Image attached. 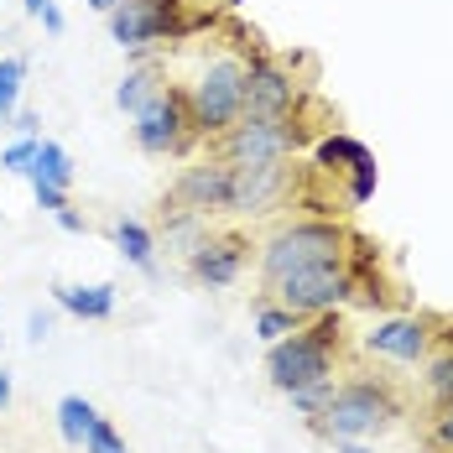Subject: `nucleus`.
<instances>
[{
    "label": "nucleus",
    "instance_id": "obj_1",
    "mask_svg": "<svg viewBox=\"0 0 453 453\" xmlns=\"http://www.w3.org/2000/svg\"><path fill=\"white\" fill-rule=\"evenodd\" d=\"M334 349H339V318L334 313H313L297 334L276 339L266 355V380L276 391H303L318 380H334Z\"/></svg>",
    "mask_w": 453,
    "mask_h": 453
},
{
    "label": "nucleus",
    "instance_id": "obj_2",
    "mask_svg": "<svg viewBox=\"0 0 453 453\" xmlns=\"http://www.w3.org/2000/svg\"><path fill=\"white\" fill-rule=\"evenodd\" d=\"M349 229L328 225V219H303V225L276 229L261 250V281L287 276L297 266H323V261H349Z\"/></svg>",
    "mask_w": 453,
    "mask_h": 453
},
{
    "label": "nucleus",
    "instance_id": "obj_3",
    "mask_svg": "<svg viewBox=\"0 0 453 453\" xmlns=\"http://www.w3.org/2000/svg\"><path fill=\"white\" fill-rule=\"evenodd\" d=\"M182 99H188V115H193V131L219 141L245 115V63L240 58H214Z\"/></svg>",
    "mask_w": 453,
    "mask_h": 453
},
{
    "label": "nucleus",
    "instance_id": "obj_4",
    "mask_svg": "<svg viewBox=\"0 0 453 453\" xmlns=\"http://www.w3.org/2000/svg\"><path fill=\"white\" fill-rule=\"evenodd\" d=\"M396 396L380 386V380H349V386H334L328 407L318 411V433L334 438V443H349V438H370L380 433L391 417H396Z\"/></svg>",
    "mask_w": 453,
    "mask_h": 453
},
{
    "label": "nucleus",
    "instance_id": "obj_5",
    "mask_svg": "<svg viewBox=\"0 0 453 453\" xmlns=\"http://www.w3.org/2000/svg\"><path fill=\"white\" fill-rule=\"evenodd\" d=\"M355 297V266L349 261H323V266H297L287 276H272L266 281V303H281L297 318L313 313H334L339 303Z\"/></svg>",
    "mask_w": 453,
    "mask_h": 453
},
{
    "label": "nucleus",
    "instance_id": "obj_6",
    "mask_svg": "<svg viewBox=\"0 0 453 453\" xmlns=\"http://www.w3.org/2000/svg\"><path fill=\"white\" fill-rule=\"evenodd\" d=\"M203 21L209 16H182V0H120L110 11V37L126 47V52H146L151 42L188 37Z\"/></svg>",
    "mask_w": 453,
    "mask_h": 453
},
{
    "label": "nucleus",
    "instance_id": "obj_7",
    "mask_svg": "<svg viewBox=\"0 0 453 453\" xmlns=\"http://www.w3.org/2000/svg\"><path fill=\"white\" fill-rule=\"evenodd\" d=\"M131 120H136L131 136H136V146L146 151V157H182V151L198 141L182 89H162L157 99H146Z\"/></svg>",
    "mask_w": 453,
    "mask_h": 453
},
{
    "label": "nucleus",
    "instance_id": "obj_8",
    "mask_svg": "<svg viewBox=\"0 0 453 453\" xmlns=\"http://www.w3.org/2000/svg\"><path fill=\"white\" fill-rule=\"evenodd\" d=\"M229 167V188H225V214L256 219L276 209L292 188V167L287 162H225Z\"/></svg>",
    "mask_w": 453,
    "mask_h": 453
},
{
    "label": "nucleus",
    "instance_id": "obj_9",
    "mask_svg": "<svg viewBox=\"0 0 453 453\" xmlns=\"http://www.w3.org/2000/svg\"><path fill=\"white\" fill-rule=\"evenodd\" d=\"M297 151V120H256L240 115L219 136V162H287Z\"/></svg>",
    "mask_w": 453,
    "mask_h": 453
},
{
    "label": "nucleus",
    "instance_id": "obj_10",
    "mask_svg": "<svg viewBox=\"0 0 453 453\" xmlns=\"http://www.w3.org/2000/svg\"><path fill=\"white\" fill-rule=\"evenodd\" d=\"M297 110V84L276 58L245 63V115L256 120H287Z\"/></svg>",
    "mask_w": 453,
    "mask_h": 453
},
{
    "label": "nucleus",
    "instance_id": "obj_11",
    "mask_svg": "<svg viewBox=\"0 0 453 453\" xmlns=\"http://www.w3.org/2000/svg\"><path fill=\"white\" fill-rule=\"evenodd\" d=\"M245 272V234H203L198 240V250L188 256V276L198 281V287H229V281H240Z\"/></svg>",
    "mask_w": 453,
    "mask_h": 453
},
{
    "label": "nucleus",
    "instance_id": "obj_12",
    "mask_svg": "<svg viewBox=\"0 0 453 453\" xmlns=\"http://www.w3.org/2000/svg\"><path fill=\"white\" fill-rule=\"evenodd\" d=\"M433 344V328L422 318H386L365 334V349L370 355H386V360H402V365H417Z\"/></svg>",
    "mask_w": 453,
    "mask_h": 453
},
{
    "label": "nucleus",
    "instance_id": "obj_13",
    "mask_svg": "<svg viewBox=\"0 0 453 453\" xmlns=\"http://www.w3.org/2000/svg\"><path fill=\"white\" fill-rule=\"evenodd\" d=\"M225 188H229V167L214 157L203 167H188L173 188V203L178 209H193V214H219L225 209Z\"/></svg>",
    "mask_w": 453,
    "mask_h": 453
},
{
    "label": "nucleus",
    "instance_id": "obj_14",
    "mask_svg": "<svg viewBox=\"0 0 453 453\" xmlns=\"http://www.w3.org/2000/svg\"><path fill=\"white\" fill-rule=\"evenodd\" d=\"M52 303L63 313L84 318V323H104L115 313V287L110 281H89V287H52Z\"/></svg>",
    "mask_w": 453,
    "mask_h": 453
},
{
    "label": "nucleus",
    "instance_id": "obj_15",
    "mask_svg": "<svg viewBox=\"0 0 453 453\" xmlns=\"http://www.w3.org/2000/svg\"><path fill=\"white\" fill-rule=\"evenodd\" d=\"M115 245H120V256H126L136 272L157 276V234L141 225V219H120V225H115Z\"/></svg>",
    "mask_w": 453,
    "mask_h": 453
},
{
    "label": "nucleus",
    "instance_id": "obj_16",
    "mask_svg": "<svg viewBox=\"0 0 453 453\" xmlns=\"http://www.w3.org/2000/svg\"><path fill=\"white\" fill-rule=\"evenodd\" d=\"M32 182H52V188H73V157L58 146V141H37V157L27 167Z\"/></svg>",
    "mask_w": 453,
    "mask_h": 453
},
{
    "label": "nucleus",
    "instance_id": "obj_17",
    "mask_svg": "<svg viewBox=\"0 0 453 453\" xmlns=\"http://www.w3.org/2000/svg\"><path fill=\"white\" fill-rule=\"evenodd\" d=\"M162 89H167V84H162V73L141 63V68H131V73L120 79V89H115V104H120L126 115H136L141 104H146V99H157Z\"/></svg>",
    "mask_w": 453,
    "mask_h": 453
},
{
    "label": "nucleus",
    "instance_id": "obj_18",
    "mask_svg": "<svg viewBox=\"0 0 453 453\" xmlns=\"http://www.w3.org/2000/svg\"><path fill=\"white\" fill-rule=\"evenodd\" d=\"M94 417H99V411H94V402H84V396H63V402H58V433H63L68 449H84Z\"/></svg>",
    "mask_w": 453,
    "mask_h": 453
},
{
    "label": "nucleus",
    "instance_id": "obj_19",
    "mask_svg": "<svg viewBox=\"0 0 453 453\" xmlns=\"http://www.w3.org/2000/svg\"><path fill=\"white\" fill-rule=\"evenodd\" d=\"M365 151H370V146L355 141V136H323L313 146V162H318V173H349Z\"/></svg>",
    "mask_w": 453,
    "mask_h": 453
},
{
    "label": "nucleus",
    "instance_id": "obj_20",
    "mask_svg": "<svg viewBox=\"0 0 453 453\" xmlns=\"http://www.w3.org/2000/svg\"><path fill=\"white\" fill-rule=\"evenodd\" d=\"M308 318H297L292 308H281V303H261L256 308V339H266V344H276V339H287V334H297Z\"/></svg>",
    "mask_w": 453,
    "mask_h": 453
},
{
    "label": "nucleus",
    "instance_id": "obj_21",
    "mask_svg": "<svg viewBox=\"0 0 453 453\" xmlns=\"http://www.w3.org/2000/svg\"><path fill=\"white\" fill-rule=\"evenodd\" d=\"M21 84H27V58H0V120H16Z\"/></svg>",
    "mask_w": 453,
    "mask_h": 453
},
{
    "label": "nucleus",
    "instance_id": "obj_22",
    "mask_svg": "<svg viewBox=\"0 0 453 453\" xmlns=\"http://www.w3.org/2000/svg\"><path fill=\"white\" fill-rule=\"evenodd\" d=\"M427 391H433L438 407H453V349L427 365Z\"/></svg>",
    "mask_w": 453,
    "mask_h": 453
},
{
    "label": "nucleus",
    "instance_id": "obj_23",
    "mask_svg": "<svg viewBox=\"0 0 453 453\" xmlns=\"http://www.w3.org/2000/svg\"><path fill=\"white\" fill-rule=\"evenodd\" d=\"M84 453H131V449H126V438L115 433V422H110V417H94L89 438H84Z\"/></svg>",
    "mask_w": 453,
    "mask_h": 453
},
{
    "label": "nucleus",
    "instance_id": "obj_24",
    "mask_svg": "<svg viewBox=\"0 0 453 453\" xmlns=\"http://www.w3.org/2000/svg\"><path fill=\"white\" fill-rule=\"evenodd\" d=\"M37 141H42V136H21V141H11V146L0 151V167H5V173H21V178H27V167H32V157H37Z\"/></svg>",
    "mask_w": 453,
    "mask_h": 453
},
{
    "label": "nucleus",
    "instance_id": "obj_25",
    "mask_svg": "<svg viewBox=\"0 0 453 453\" xmlns=\"http://www.w3.org/2000/svg\"><path fill=\"white\" fill-rule=\"evenodd\" d=\"M370 193H375V157L365 151L360 162L349 167V203H365Z\"/></svg>",
    "mask_w": 453,
    "mask_h": 453
},
{
    "label": "nucleus",
    "instance_id": "obj_26",
    "mask_svg": "<svg viewBox=\"0 0 453 453\" xmlns=\"http://www.w3.org/2000/svg\"><path fill=\"white\" fill-rule=\"evenodd\" d=\"M328 396H334V380H318V386H303V391H292V407L303 411V417H318V411L328 407Z\"/></svg>",
    "mask_w": 453,
    "mask_h": 453
},
{
    "label": "nucleus",
    "instance_id": "obj_27",
    "mask_svg": "<svg viewBox=\"0 0 453 453\" xmlns=\"http://www.w3.org/2000/svg\"><path fill=\"white\" fill-rule=\"evenodd\" d=\"M32 193H37V203H42L47 214L68 209V188H52V182H32Z\"/></svg>",
    "mask_w": 453,
    "mask_h": 453
},
{
    "label": "nucleus",
    "instance_id": "obj_28",
    "mask_svg": "<svg viewBox=\"0 0 453 453\" xmlns=\"http://www.w3.org/2000/svg\"><path fill=\"white\" fill-rule=\"evenodd\" d=\"M47 334H52V313H47V308H32V313H27V339L42 344Z\"/></svg>",
    "mask_w": 453,
    "mask_h": 453
},
{
    "label": "nucleus",
    "instance_id": "obj_29",
    "mask_svg": "<svg viewBox=\"0 0 453 453\" xmlns=\"http://www.w3.org/2000/svg\"><path fill=\"white\" fill-rule=\"evenodd\" d=\"M433 443L453 453V407H443V417H438V427H433Z\"/></svg>",
    "mask_w": 453,
    "mask_h": 453
},
{
    "label": "nucleus",
    "instance_id": "obj_30",
    "mask_svg": "<svg viewBox=\"0 0 453 453\" xmlns=\"http://www.w3.org/2000/svg\"><path fill=\"white\" fill-rule=\"evenodd\" d=\"M37 21H42L47 32H52V37H58V32H63V11H58V5H47L42 16H37Z\"/></svg>",
    "mask_w": 453,
    "mask_h": 453
},
{
    "label": "nucleus",
    "instance_id": "obj_31",
    "mask_svg": "<svg viewBox=\"0 0 453 453\" xmlns=\"http://www.w3.org/2000/svg\"><path fill=\"white\" fill-rule=\"evenodd\" d=\"M58 225L68 229V234H84V219H79L73 209H58Z\"/></svg>",
    "mask_w": 453,
    "mask_h": 453
},
{
    "label": "nucleus",
    "instance_id": "obj_32",
    "mask_svg": "<svg viewBox=\"0 0 453 453\" xmlns=\"http://www.w3.org/2000/svg\"><path fill=\"white\" fill-rule=\"evenodd\" d=\"M11 396H16V386H11V370H0V411L11 407Z\"/></svg>",
    "mask_w": 453,
    "mask_h": 453
},
{
    "label": "nucleus",
    "instance_id": "obj_33",
    "mask_svg": "<svg viewBox=\"0 0 453 453\" xmlns=\"http://www.w3.org/2000/svg\"><path fill=\"white\" fill-rule=\"evenodd\" d=\"M47 5H52V0H21V11H27V16H42Z\"/></svg>",
    "mask_w": 453,
    "mask_h": 453
},
{
    "label": "nucleus",
    "instance_id": "obj_34",
    "mask_svg": "<svg viewBox=\"0 0 453 453\" xmlns=\"http://www.w3.org/2000/svg\"><path fill=\"white\" fill-rule=\"evenodd\" d=\"M339 453H370V449H365V438H349V443H339Z\"/></svg>",
    "mask_w": 453,
    "mask_h": 453
},
{
    "label": "nucleus",
    "instance_id": "obj_35",
    "mask_svg": "<svg viewBox=\"0 0 453 453\" xmlns=\"http://www.w3.org/2000/svg\"><path fill=\"white\" fill-rule=\"evenodd\" d=\"M94 11H104V16H110V11H115V5H120V0H89Z\"/></svg>",
    "mask_w": 453,
    "mask_h": 453
},
{
    "label": "nucleus",
    "instance_id": "obj_36",
    "mask_svg": "<svg viewBox=\"0 0 453 453\" xmlns=\"http://www.w3.org/2000/svg\"><path fill=\"white\" fill-rule=\"evenodd\" d=\"M0 42H5V37H0Z\"/></svg>",
    "mask_w": 453,
    "mask_h": 453
}]
</instances>
